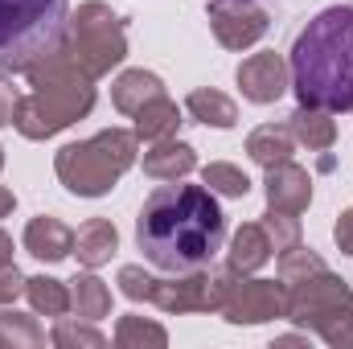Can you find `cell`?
Listing matches in <instances>:
<instances>
[{
    "instance_id": "277c9868",
    "label": "cell",
    "mask_w": 353,
    "mask_h": 349,
    "mask_svg": "<svg viewBox=\"0 0 353 349\" xmlns=\"http://www.w3.org/2000/svg\"><path fill=\"white\" fill-rule=\"evenodd\" d=\"M234 4H255V0H234Z\"/></svg>"
},
{
    "instance_id": "6da1fadb",
    "label": "cell",
    "mask_w": 353,
    "mask_h": 349,
    "mask_svg": "<svg viewBox=\"0 0 353 349\" xmlns=\"http://www.w3.org/2000/svg\"><path fill=\"white\" fill-rule=\"evenodd\" d=\"M226 243V214L218 197L201 185H157L136 218L140 255L169 271L193 275L218 259Z\"/></svg>"
},
{
    "instance_id": "7a4b0ae2",
    "label": "cell",
    "mask_w": 353,
    "mask_h": 349,
    "mask_svg": "<svg viewBox=\"0 0 353 349\" xmlns=\"http://www.w3.org/2000/svg\"><path fill=\"white\" fill-rule=\"evenodd\" d=\"M292 90L304 107L353 111V4L321 8L296 33Z\"/></svg>"
},
{
    "instance_id": "3957f363",
    "label": "cell",
    "mask_w": 353,
    "mask_h": 349,
    "mask_svg": "<svg viewBox=\"0 0 353 349\" xmlns=\"http://www.w3.org/2000/svg\"><path fill=\"white\" fill-rule=\"evenodd\" d=\"M70 29L66 0H0V70L21 74L58 54Z\"/></svg>"
}]
</instances>
